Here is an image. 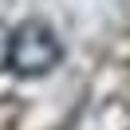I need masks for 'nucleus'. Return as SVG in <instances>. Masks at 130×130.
Returning <instances> with one entry per match:
<instances>
[{
    "instance_id": "nucleus-2",
    "label": "nucleus",
    "mask_w": 130,
    "mask_h": 130,
    "mask_svg": "<svg viewBox=\"0 0 130 130\" xmlns=\"http://www.w3.org/2000/svg\"><path fill=\"white\" fill-rule=\"evenodd\" d=\"M8 32H12V28H4V24H0V71L8 67Z\"/></svg>"
},
{
    "instance_id": "nucleus-1",
    "label": "nucleus",
    "mask_w": 130,
    "mask_h": 130,
    "mask_svg": "<svg viewBox=\"0 0 130 130\" xmlns=\"http://www.w3.org/2000/svg\"><path fill=\"white\" fill-rule=\"evenodd\" d=\"M59 59H63V43L47 20H24L8 32V71L12 75L40 79V75L55 71Z\"/></svg>"
}]
</instances>
